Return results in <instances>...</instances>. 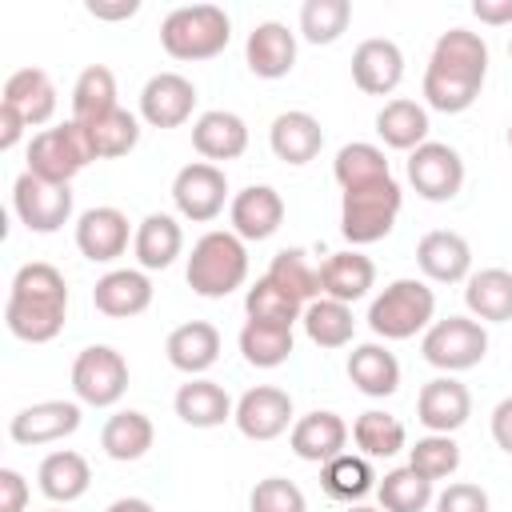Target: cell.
Instances as JSON below:
<instances>
[{
  "label": "cell",
  "instance_id": "f6af8a7d",
  "mask_svg": "<svg viewBox=\"0 0 512 512\" xmlns=\"http://www.w3.org/2000/svg\"><path fill=\"white\" fill-rule=\"evenodd\" d=\"M244 316L256 320V324H280V328H292L300 316H304V304L296 296H288L284 288H276L268 276H260L248 292H244Z\"/></svg>",
  "mask_w": 512,
  "mask_h": 512
},
{
  "label": "cell",
  "instance_id": "5bb4252c",
  "mask_svg": "<svg viewBox=\"0 0 512 512\" xmlns=\"http://www.w3.org/2000/svg\"><path fill=\"white\" fill-rule=\"evenodd\" d=\"M132 236L136 232H132L128 216L112 204H96V208L80 212V220H76V248L92 264H112L116 256H124Z\"/></svg>",
  "mask_w": 512,
  "mask_h": 512
},
{
  "label": "cell",
  "instance_id": "94428289",
  "mask_svg": "<svg viewBox=\"0 0 512 512\" xmlns=\"http://www.w3.org/2000/svg\"><path fill=\"white\" fill-rule=\"evenodd\" d=\"M508 56H512V44H508Z\"/></svg>",
  "mask_w": 512,
  "mask_h": 512
},
{
  "label": "cell",
  "instance_id": "484cf974",
  "mask_svg": "<svg viewBox=\"0 0 512 512\" xmlns=\"http://www.w3.org/2000/svg\"><path fill=\"white\" fill-rule=\"evenodd\" d=\"M0 104L16 108L28 128H40V124H48L56 116V84H52V76L44 68H16L4 80Z\"/></svg>",
  "mask_w": 512,
  "mask_h": 512
},
{
  "label": "cell",
  "instance_id": "d590c367",
  "mask_svg": "<svg viewBox=\"0 0 512 512\" xmlns=\"http://www.w3.org/2000/svg\"><path fill=\"white\" fill-rule=\"evenodd\" d=\"M320 488L340 500V504H360L372 488H376V472L368 464V456L360 452H340L328 464H320Z\"/></svg>",
  "mask_w": 512,
  "mask_h": 512
},
{
  "label": "cell",
  "instance_id": "d6986e66",
  "mask_svg": "<svg viewBox=\"0 0 512 512\" xmlns=\"http://www.w3.org/2000/svg\"><path fill=\"white\" fill-rule=\"evenodd\" d=\"M472 416V392L456 380V376H436L420 388L416 396V420L428 432H444L452 436L456 428H464Z\"/></svg>",
  "mask_w": 512,
  "mask_h": 512
},
{
  "label": "cell",
  "instance_id": "c3c4849f",
  "mask_svg": "<svg viewBox=\"0 0 512 512\" xmlns=\"http://www.w3.org/2000/svg\"><path fill=\"white\" fill-rule=\"evenodd\" d=\"M248 512H308V500L288 476H264L248 496Z\"/></svg>",
  "mask_w": 512,
  "mask_h": 512
},
{
  "label": "cell",
  "instance_id": "bcb514c9",
  "mask_svg": "<svg viewBox=\"0 0 512 512\" xmlns=\"http://www.w3.org/2000/svg\"><path fill=\"white\" fill-rule=\"evenodd\" d=\"M352 4L348 0H304L300 8V36L308 44H336L348 32Z\"/></svg>",
  "mask_w": 512,
  "mask_h": 512
},
{
  "label": "cell",
  "instance_id": "11a10c76",
  "mask_svg": "<svg viewBox=\"0 0 512 512\" xmlns=\"http://www.w3.org/2000/svg\"><path fill=\"white\" fill-rule=\"evenodd\" d=\"M472 16L480 24H512V0H476L472 4Z\"/></svg>",
  "mask_w": 512,
  "mask_h": 512
},
{
  "label": "cell",
  "instance_id": "ffe728a7",
  "mask_svg": "<svg viewBox=\"0 0 512 512\" xmlns=\"http://www.w3.org/2000/svg\"><path fill=\"white\" fill-rule=\"evenodd\" d=\"M228 220L240 240H268L284 224V200L272 184H248L232 196Z\"/></svg>",
  "mask_w": 512,
  "mask_h": 512
},
{
  "label": "cell",
  "instance_id": "7a4b0ae2",
  "mask_svg": "<svg viewBox=\"0 0 512 512\" xmlns=\"http://www.w3.org/2000/svg\"><path fill=\"white\" fill-rule=\"evenodd\" d=\"M64 316H68L64 272L48 260L20 264L12 276V288H8V304H4L8 332L24 344H48L60 336Z\"/></svg>",
  "mask_w": 512,
  "mask_h": 512
},
{
  "label": "cell",
  "instance_id": "816d5d0a",
  "mask_svg": "<svg viewBox=\"0 0 512 512\" xmlns=\"http://www.w3.org/2000/svg\"><path fill=\"white\" fill-rule=\"evenodd\" d=\"M84 8L96 20H132L140 12V0H88Z\"/></svg>",
  "mask_w": 512,
  "mask_h": 512
},
{
  "label": "cell",
  "instance_id": "7c38bea8",
  "mask_svg": "<svg viewBox=\"0 0 512 512\" xmlns=\"http://www.w3.org/2000/svg\"><path fill=\"white\" fill-rule=\"evenodd\" d=\"M408 184L416 196L444 204L464 188V160L444 140H424L416 152H408Z\"/></svg>",
  "mask_w": 512,
  "mask_h": 512
},
{
  "label": "cell",
  "instance_id": "6da1fadb",
  "mask_svg": "<svg viewBox=\"0 0 512 512\" xmlns=\"http://www.w3.org/2000/svg\"><path fill=\"white\" fill-rule=\"evenodd\" d=\"M484 76H488L484 36L468 28H448L432 44V56L424 68V104L444 116L468 112L484 88Z\"/></svg>",
  "mask_w": 512,
  "mask_h": 512
},
{
  "label": "cell",
  "instance_id": "db71d44e",
  "mask_svg": "<svg viewBox=\"0 0 512 512\" xmlns=\"http://www.w3.org/2000/svg\"><path fill=\"white\" fill-rule=\"evenodd\" d=\"M24 116L16 112V108H8V104H0V152H8V148H16L20 144V136H24Z\"/></svg>",
  "mask_w": 512,
  "mask_h": 512
},
{
  "label": "cell",
  "instance_id": "1f68e13d",
  "mask_svg": "<svg viewBox=\"0 0 512 512\" xmlns=\"http://www.w3.org/2000/svg\"><path fill=\"white\" fill-rule=\"evenodd\" d=\"M464 304L480 324L512 320V272L508 268H480L464 280Z\"/></svg>",
  "mask_w": 512,
  "mask_h": 512
},
{
  "label": "cell",
  "instance_id": "8fae6325",
  "mask_svg": "<svg viewBox=\"0 0 512 512\" xmlns=\"http://www.w3.org/2000/svg\"><path fill=\"white\" fill-rule=\"evenodd\" d=\"M224 200H228V176L220 164H208V160H192L176 172L172 180V204L184 220L192 224H208L224 212Z\"/></svg>",
  "mask_w": 512,
  "mask_h": 512
},
{
  "label": "cell",
  "instance_id": "8d00e7d4",
  "mask_svg": "<svg viewBox=\"0 0 512 512\" xmlns=\"http://www.w3.org/2000/svg\"><path fill=\"white\" fill-rule=\"evenodd\" d=\"M84 132H88V144H92L96 160H116V156H128L140 144V116H132L128 108H112V112L88 120Z\"/></svg>",
  "mask_w": 512,
  "mask_h": 512
},
{
  "label": "cell",
  "instance_id": "91938a15",
  "mask_svg": "<svg viewBox=\"0 0 512 512\" xmlns=\"http://www.w3.org/2000/svg\"><path fill=\"white\" fill-rule=\"evenodd\" d=\"M48 512H64V508H48Z\"/></svg>",
  "mask_w": 512,
  "mask_h": 512
},
{
  "label": "cell",
  "instance_id": "9f6ffc18",
  "mask_svg": "<svg viewBox=\"0 0 512 512\" xmlns=\"http://www.w3.org/2000/svg\"><path fill=\"white\" fill-rule=\"evenodd\" d=\"M104 512H156L148 500H140V496H120V500H112Z\"/></svg>",
  "mask_w": 512,
  "mask_h": 512
},
{
  "label": "cell",
  "instance_id": "ba28073f",
  "mask_svg": "<svg viewBox=\"0 0 512 512\" xmlns=\"http://www.w3.org/2000/svg\"><path fill=\"white\" fill-rule=\"evenodd\" d=\"M420 352L444 376L468 372L488 356V332L472 316H444V320H432V328L420 340Z\"/></svg>",
  "mask_w": 512,
  "mask_h": 512
},
{
  "label": "cell",
  "instance_id": "d4e9b609",
  "mask_svg": "<svg viewBox=\"0 0 512 512\" xmlns=\"http://www.w3.org/2000/svg\"><path fill=\"white\" fill-rule=\"evenodd\" d=\"M192 148L208 164H216V160H240L244 148H248V124L236 112H224V108L200 112L192 120Z\"/></svg>",
  "mask_w": 512,
  "mask_h": 512
},
{
  "label": "cell",
  "instance_id": "4fadbf2b",
  "mask_svg": "<svg viewBox=\"0 0 512 512\" xmlns=\"http://www.w3.org/2000/svg\"><path fill=\"white\" fill-rule=\"evenodd\" d=\"M232 420H236L240 436H248V440H260V444L276 440V436L292 432V424H296L292 420V396L276 384H256L236 400Z\"/></svg>",
  "mask_w": 512,
  "mask_h": 512
},
{
  "label": "cell",
  "instance_id": "30bf717a",
  "mask_svg": "<svg viewBox=\"0 0 512 512\" xmlns=\"http://www.w3.org/2000/svg\"><path fill=\"white\" fill-rule=\"evenodd\" d=\"M12 212L28 232H60L72 220V188L68 184H48L32 172H20L12 184Z\"/></svg>",
  "mask_w": 512,
  "mask_h": 512
},
{
  "label": "cell",
  "instance_id": "e575fe53",
  "mask_svg": "<svg viewBox=\"0 0 512 512\" xmlns=\"http://www.w3.org/2000/svg\"><path fill=\"white\" fill-rule=\"evenodd\" d=\"M152 440H156V428H152V420H148L144 412H136V408L112 412V416L104 420V428H100V448H104L112 460H120V464L140 460V456L152 448Z\"/></svg>",
  "mask_w": 512,
  "mask_h": 512
},
{
  "label": "cell",
  "instance_id": "52a82bcc",
  "mask_svg": "<svg viewBox=\"0 0 512 512\" xmlns=\"http://www.w3.org/2000/svg\"><path fill=\"white\" fill-rule=\"evenodd\" d=\"M92 144L80 120H64L56 128H44L32 136L28 144V168L32 176L48 180V184H72L76 172H84L92 164Z\"/></svg>",
  "mask_w": 512,
  "mask_h": 512
},
{
  "label": "cell",
  "instance_id": "836d02e7",
  "mask_svg": "<svg viewBox=\"0 0 512 512\" xmlns=\"http://www.w3.org/2000/svg\"><path fill=\"white\" fill-rule=\"evenodd\" d=\"M348 380L364 396H392L400 388V360L384 344H376V340L356 344L348 352Z\"/></svg>",
  "mask_w": 512,
  "mask_h": 512
},
{
  "label": "cell",
  "instance_id": "7402d4cb",
  "mask_svg": "<svg viewBox=\"0 0 512 512\" xmlns=\"http://www.w3.org/2000/svg\"><path fill=\"white\" fill-rule=\"evenodd\" d=\"M92 304H96V312H104L112 320L140 316L152 304V280H148L144 268H112V272H104L96 280Z\"/></svg>",
  "mask_w": 512,
  "mask_h": 512
},
{
  "label": "cell",
  "instance_id": "8992f818",
  "mask_svg": "<svg viewBox=\"0 0 512 512\" xmlns=\"http://www.w3.org/2000/svg\"><path fill=\"white\" fill-rule=\"evenodd\" d=\"M400 204H404V192L400 184L388 176V180H376V184H364V188H348L344 200H340V232L352 248H364V244H376L392 232L396 216H400Z\"/></svg>",
  "mask_w": 512,
  "mask_h": 512
},
{
  "label": "cell",
  "instance_id": "f907efd6",
  "mask_svg": "<svg viewBox=\"0 0 512 512\" xmlns=\"http://www.w3.org/2000/svg\"><path fill=\"white\" fill-rule=\"evenodd\" d=\"M28 504V480L16 468H0V512H24Z\"/></svg>",
  "mask_w": 512,
  "mask_h": 512
},
{
  "label": "cell",
  "instance_id": "ac0fdd59",
  "mask_svg": "<svg viewBox=\"0 0 512 512\" xmlns=\"http://www.w3.org/2000/svg\"><path fill=\"white\" fill-rule=\"evenodd\" d=\"M416 264L432 284H460L472 276V244L452 228H432L416 244Z\"/></svg>",
  "mask_w": 512,
  "mask_h": 512
},
{
  "label": "cell",
  "instance_id": "4316f807",
  "mask_svg": "<svg viewBox=\"0 0 512 512\" xmlns=\"http://www.w3.org/2000/svg\"><path fill=\"white\" fill-rule=\"evenodd\" d=\"M268 144H272V156L276 160L300 168V164H308V160L320 156L324 128H320V120L312 112H280L272 120V128H268Z\"/></svg>",
  "mask_w": 512,
  "mask_h": 512
},
{
  "label": "cell",
  "instance_id": "9a60e30c",
  "mask_svg": "<svg viewBox=\"0 0 512 512\" xmlns=\"http://www.w3.org/2000/svg\"><path fill=\"white\" fill-rule=\"evenodd\" d=\"M196 108V84L180 72H156L140 88V120L152 128H180L192 120Z\"/></svg>",
  "mask_w": 512,
  "mask_h": 512
},
{
  "label": "cell",
  "instance_id": "74e56055",
  "mask_svg": "<svg viewBox=\"0 0 512 512\" xmlns=\"http://www.w3.org/2000/svg\"><path fill=\"white\" fill-rule=\"evenodd\" d=\"M300 324H304V332L316 348H344V344H352V332H356L352 304H340V300H328V296L304 304Z\"/></svg>",
  "mask_w": 512,
  "mask_h": 512
},
{
  "label": "cell",
  "instance_id": "f546056e",
  "mask_svg": "<svg viewBox=\"0 0 512 512\" xmlns=\"http://www.w3.org/2000/svg\"><path fill=\"white\" fill-rule=\"evenodd\" d=\"M132 252H136V264H140L144 272H164V268L184 252L180 220L168 216V212H148V216L136 224Z\"/></svg>",
  "mask_w": 512,
  "mask_h": 512
},
{
  "label": "cell",
  "instance_id": "83f0119b",
  "mask_svg": "<svg viewBox=\"0 0 512 512\" xmlns=\"http://www.w3.org/2000/svg\"><path fill=\"white\" fill-rule=\"evenodd\" d=\"M372 284H376V264L364 252H356V248L332 252L320 264V296H328V300L356 304V300L368 296Z\"/></svg>",
  "mask_w": 512,
  "mask_h": 512
},
{
  "label": "cell",
  "instance_id": "f35d334b",
  "mask_svg": "<svg viewBox=\"0 0 512 512\" xmlns=\"http://www.w3.org/2000/svg\"><path fill=\"white\" fill-rule=\"evenodd\" d=\"M352 444H356L360 456H368V460H388V456L404 452L408 432H404V424H400L392 412L368 408V412H360L356 424H352Z\"/></svg>",
  "mask_w": 512,
  "mask_h": 512
},
{
  "label": "cell",
  "instance_id": "7bdbcfd3",
  "mask_svg": "<svg viewBox=\"0 0 512 512\" xmlns=\"http://www.w3.org/2000/svg\"><path fill=\"white\" fill-rule=\"evenodd\" d=\"M376 500L384 512H424L428 504H436L432 480H424L416 468H392L384 472V480L376 484Z\"/></svg>",
  "mask_w": 512,
  "mask_h": 512
},
{
  "label": "cell",
  "instance_id": "4dcf8cb0",
  "mask_svg": "<svg viewBox=\"0 0 512 512\" xmlns=\"http://www.w3.org/2000/svg\"><path fill=\"white\" fill-rule=\"evenodd\" d=\"M36 484H40V492H44L52 504H72V500H80V496L88 492L92 468H88V460H84L80 452L56 448V452H48V456L40 460Z\"/></svg>",
  "mask_w": 512,
  "mask_h": 512
},
{
  "label": "cell",
  "instance_id": "9c48e42d",
  "mask_svg": "<svg viewBox=\"0 0 512 512\" xmlns=\"http://www.w3.org/2000/svg\"><path fill=\"white\" fill-rule=\"evenodd\" d=\"M72 392L88 408H112L128 392V360L112 344H88L72 360Z\"/></svg>",
  "mask_w": 512,
  "mask_h": 512
},
{
  "label": "cell",
  "instance_id": "5b68a950",
  "mask_svg": "<svg viewBox=\"0 0 512 512\" xmlns=\"http://www.w3.org/2000/svg\"><path fill=\"white\" fill-rule=\"evenodd\" d=\"M432 316H436V292L416 276L392 280L368 304V328L380 340H412L416 332L432 328Z\"/></svg>",
  "mask_w": 512,
  "mask_h": 512
},
{
  "label": "cell",
  "instance_id": "3957f363",
  "mask_svg": "<svg viewBox=\"0 0 512 512\" xmlns=\"http://www.w3.org/2000/svg\"><path fill=\"white\" fill-rule=\"evenodd\" d=\"M184 280L204 300H220V296L236 292L248 280V248H244V240L232 228L204 232L188 252Z\"/></svg>",
  "mask_w": 512,
  "mask_h": 512
},
{
  "label": "cell",
  "instance_id": "f5cc1de1",
  "mask_svg": "<svg viewBox=\"0 0 512 512\" xmlns=\"http://www.w3.org/2000/svg\"><path fill=\"white\" fill-rule=\"evenodd\" d=\"M492 440H496V448H504L512 456V396H504L492 408Z\"/></svg>",
  "mask_w": 512,
  "mask_h": 512
},
{
  "label": "cell",
  "instance_id": "b9f144b4",
  "mask_svg": "<svg viewBox=\"0 0 512 512\" xmlns=\"http://www.w3.org/2000/svg\"><path fill=\"white\" fill-rule=\"evenodd\" d=\"M276 288H284L288 296H296L300 304H312L320 300V268H312L308 252L304 248H280L264 272Z\"/></svg>",
  "mask_w": 512,
  "mask_h": 512
},
{
  "label": "cell",
  "instance_id": "2e32d148",
  "mask_svg": "<svg viewBox=\"0 0 512 512\" xmlns=\"http://www.w3.org/2000/svg\"><path fill=\"white\" fill-rule=\"evenodd\" d=\"M404 80V52L396 40H384V36H372V40H360L356 52H352V84L364 92V96H392Z\"/></svg>",
  "mask_w": 512,
  "mask_h": 512
},
{
  "label": "cell",
  "instance_id": "44dd1931",
  "mask_svg": "<svg viewBox=\"0 0 512 512\" xmlns=\"http://www.w3.org/2000/svg\"><path fill=\"white\" fill-rule=\"evenodd\" d=\"M244 64L260 80H280L296 68V32H288L280 20H264L248 32Z\"/></svg>",
  "mask_w": 512,
  "mask_h": 512
},
{
  "label": "cell",
  "instance_id": "7dc6e473",
  "mask_svg": "<svg viewBox=\"0 0 512 512\" xmlns=\"http://www.w3.org/2000/svg\"><path fill=\"white\" fill-rule=\"evenodd\" d=\"M408 468H416L424 480H448L460 468V444L444 432H428L408 448Z\"/></svg>",
  "mask_w": 512,
  "mask_h": 512
},
{
  "label": "cell",
  "instance_id": "d6a6232c",
  "mask_svg": "<svg viewBox=\"0 0 512 512\" xmlns=\"http://www.w3.org/2000/svg\"><path fill=\"white\" fill-rule=\"evenodd\" d=\"M376 136L396 152H416L428 140V108L408 96L388 100L376 112Z\"/></svg>",
  "mask_w": 512,
  "mask_h": 512
},
{
  "label": "cell",
  "instance_id": "f1b7e54d",
  "mask_svg": "<svg viewBox=\"0 0 512 512\" xmlns=\"http://www.w3.org/2000/svg\"><path fill=\"white\" fill-rule=\"evenodd\" d=\"M176 416L188 424V428H220L224 420H232L236 404L232 396L208 380V376H188V384L176 388V400H172Z\"/></svg>",
  "mask_w": 512,
  "mask_h": 512
},
{
  "label": "cell",
  "instance_id": "ab89813d",
  "mask_svg": "<svg viewBox=\"0 0 512 512\" xmlns=\"http://www.w3.org/2000/svg\"><path fill=\"white\" fill-rule=\"evenodd\" d=\"M332 176H336V184L348 192V188H364V184L388 180L392 168H388V160H384V148L364 144V140H352V144H344V148L336 152Z\"/></svg>",
  "mask_w": 512,
  "mask_h": 512
},
{
  "label": "cell",
  "instance_id": "6f0895ef",
  "mask_svg": "<svg viewBox=\"0 0 512 512\" xmlns=\"http://www.w3.org/2000/svg\"><path fill=\"white\" fill-rule=\"evenodd\" d=\"M348 512H384V508H368V504H348Z\"/></svg>",
  "mask_w": 512,
  "mask_h": 512
},
{
  "label": "cell",
  "instance_id": "ee69618b",
  "mask_svg": "<svg viewBox=\"0 0 512 512\" xmlns=\"http://www.w3.org/2000/svg\"><path fill=\"white\" fill-rule=\"evenodd\" d=\"M292 348H296L292 328L256 324V320H244V328H240V356L252 368H280L292 356Z\"/></svg>",
  "mask_w": 512,
  "mask_h": 512
},
{
  "label": "cell",
  "instance_id": "e0dca14e",
  "mask_svg": "<svg viewBox=\"0 0 512 512\" xmlns=\"http://www.w3.org/2000/svg\"><path fill=\"white\" fill-rule=\"evenodd\" d=\"M80 428V404L76 400H40L20 408L8 420V436L16 444H56Z\"/></svg>",
  "mask_w": 512,
  "mask_h": 512
},
{
  "label": "cell",
  "instance_id": "681fc988",
  "mask_svg": "<svg viewBox=\"0 0 512 512\" xmlns=\"http://www.w3.org/2000/svg\"><path fill=\"white\" fill-rule=\"evenodd\" d=\"M436 512H488V492L480 484L456 480L436 496Z\"/></svg>",
  "mask_w": 512,
  "mask_h": 512
},
{
  "label": "cell",
  "instance_id": "cb8c5ba5",
  "mask_svg": "<svg viewBox=\"0 0 512 512\" xmlns=\"http://www.w3.org/2000/svg\"><path fill=\"white\" fill-rule=\"evenodd\" d=\"M164 352H168V364L184 376H204L216 360H220V332L216 324L208 320H188V324H176L164 340Z\"/></svg>",
  "mask_w": 512,
  "mask_h": 512
},
{
  "label": "cell",
  "instance_id": "60d3db41",
  "mask_svg": "<svg viewBox=\"0 0 512 512\" xmlns=\"http://www.w3.org/2000/svg\"><path fill=\"white\" fill-rule=\"evenodd\" d=\"M112 108H120L116 104V76H112V68L108 64H88L76 76V84H72V120L88 124V120H96V116H104Z\"/></svg>",
  "mask_w": 512,
  "mask_h": 512
},
{
  "label": "cell",
  "instance_id": "680465c9",
  "mask_svg": "<svg viewBox=\"0 0 512 512\" xmlns=\"http://www.w3.org/2000/svg\"><path fill=\"white\" fill-rule=\"evenodd\" d=\"M508 148H512V124H508Z\"/></svg>",
  "mask_w": 512,
  "mask_h": 512
},
{
  "label": "cell",
  "instance_id": "277c9868",
  "mask_svg": "<svg viewBox=\"0 0 512 512\" xmlns=\"http://www.w3.org/2000/svg\"><path fill=\"white\" fill-rule=\"evenodd\" d=\"M232 20L220 4H184L172 8L160 24V44L172 60H212L228 48Z\"/></svg>",
  "mask_w": 512,
  "mask_h": 512
},
{
  "label": "cell",
  "instance_id": "603a6c76",
  "mask_svg": "<svg viewBox=\"0 0 512 512\" xmlns=\"http://www.w3.org/2000/svg\"><path fill=\"white\" fill-rule=\"evenodd\" d=\"M348 436H352V432H348L344 416H336V412H328V408H316V412H308V416H300V420L292 424L288 444H292V452H296L300 460H308V464H328L332 456L344 452Z\"/></svg>",
  "mask_w": 512,
  "mask_h": 512
}]
</instances>
